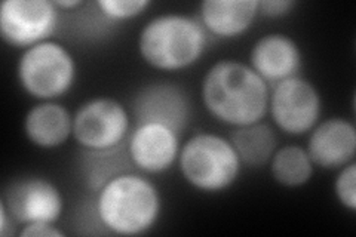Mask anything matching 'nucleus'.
<instances>
[{"label":"nucleus","mask_w":356,"mask_h":237,"mask_svg":"<svg viewBox=\"0 0 356 237\" xmlns=\"http://www.w3.org/2000/svg\"><path fill=\"white\" fill-rule=\"evenodd\" d=\"M24 133L39 149H57L73 135V116L55 101H42L27 111Z\"/></svg>","instance_id":"15"},{"label":"nucleus","mask_w":356,"mask_h":237,"mask_svg":"<svg viewBox=\"0 0 356 237\" xmlns=\"http://www.w3.org/2000/svg\"><path fill=\"white\" fill-rule=\"evenodd\" d=\"M275 125L288 135H303L316 126L322 101L314 83L298 76L276 83L269 99Z\"/></svg>","instance_id":"8"},{"label":"nucleus","mask_w":356,"mask_h":237,"mask_svg":"<svg viewBox=\"0 0 356 237\" xmlns=\"http://www.w3.org/2000/svg\"><path fill=\"white\" fill-rule=\"evenodd\" d=\"M97 217L103 227L118 236H141L152 230L162 212L158 187L143 175L120 174L98 191Z\"/></svg>","instance_id":"2"},{"label":"nucleus","mask_w":356,"mask_h":237,"mask_svg":"<svg viewBox=\"0 0 356 237\" xmlns=\"http://www.w3.org/2000/svg\"><path fill=\"white\" fill-rule=\"evenodd\" d=\"M191 101L184 89L170 82L143 86L131 103V115L137 125L161 123L183 132L191 120Z\"/></svg>","instance_id":"10"},{"label":"nucleus","mask_w":356,"mask_h":237,"mask_svg":"<svg viewBox=\"0 0 356 237\" xmlns=\"http://www.w3.org/2000/svg\"><path fill=\"white\" fill-rule=\"evenodd\" d=\"M180 150V133L161 123L137 125L128 138L134 166L146 174L168 171L178 161Z\"/></svg>","instance_id":"11"},{"label":"nucleus","mask_w":356,"mask_h":237,"mask_svg":"<svg viewBox=\"0 0 356 237\" xmlns=\"http://www.w3.org/2000/svg\"><path fill=\"white\" fill-rule=\"evenodd\" d=\"M257 15L259 0H205L200 3V22L220 39L242 36Z\"/></svg>","instance_id":"14"},{"label":"nucleus","mask_w":356,"mask_h":237,"mask_svg":"<svg viewBox=\"0 0 356 237\" xmlns=\"http://www.w3.org/2000/svg\"><path fill=\"white\" fill-rule=\"evenodd\" d=\"M17 76L29 95L40 101H54L73 88L77 67L69 49L58 42L47 40L22 52Z\"/></svg>","instance_id":"5"},{"label":"nucleus","mask_w":356,"mask_h":237,"mask_svg":"<svg viewBox=\"0 0 356 237\" xmlns=\"http://www.w3.org/2000/svg\"><path fill=\"white\" fill-rule=\"evenodd\" d=\"M269 83L241 61H218L204 77V106L226 125L241 128L261 122L269 110Z\"/></svg>","instance_id":"1"},{"label":"nucleus","mask_w":356,"mask_h":237,"mask_svg":"<svg viewBox=\"0 0 356 237\" xmlns=\"http://www.w3.org/2000/svg\"><path fill=\"white\" fill-rule=\"evenodd\" d=\"M81 154L83 179L88 188L95 193L111 178L131 172L129 166H134L128 152V141L110 150H83Z\"/></svg>","instance_id":"16"},{"label":"nucleus","mask_w":356,"mask_h":237,"mask_svg":"<svg viewBox=\"0 0 356 237\" xmlns=\"http://www.w3.org/2000/svg\"><path fill=\"white\" fill-rule=\"evenodd\" d=\"M150 6L149 0H98L97 8L111 21H125L141 15Z\"/></svg>","instance_id":"19"},{"label":"nucleus","mask_w":356,"mask_h":237,"mask_svg":"<svg viewBox=\"0 0 356 237\" xmlns=\"http://www.w3.org/2000/svg\"><path fill=\"white\" fill-rule=\"evenodd\" d=\"M129 125V111L124 104L115 98L98 97L74 113L73 138L83 150H110L125 142Z\"/></svg>","instance_id":"6"},{"label":"nucleus","mask_w":356,"mask_h":237,"mask_svg":"<svg viewBox=\"0 0 356 237\" xmlns=\"http://www.w3.org/2000/svg\"><path fill=\"white\" fill-rule=\"evenodd\" d=\"M178 166L193 188L204 193H220L236 183L242 163L230 140L217 133L199 132L181 147Z\"/></svg>","instance_id":"4"},{"label":"nucleus","mask_w":356,"mask_h":237,"mask_svg":"<svg viewBox=\"0 0 356 237\" xmlns=\"http://www.w3.org/2000/svg\"><path fill=\"white\" fill-rule=\"evenodd\" d=\"M208 44V31L196 18L163 14L140 33L138 51L150 67L162 72L184 70L196 64Z\"/></svg>","instance_id":"3"},{"label":"nucleus","mask_w":356,"mask_h":237,"mask_svg":"<svg viewBox=\"0 0 356 237\" xmlns=\"http://www.w3.org/2000/svg\"><path fill=\"white\" fill-rule=\"evenodd\" d=\"M19 237H65V233L49 222H31L22 225Z\"/></svg>","instance_id":"22"},{"label":"nucleus","mask_w":356,"mask_h":237,"mask_svg":"<svg viewBox=\"0 0 356 237\" xmlns=\"http://www.w3.org/2000/svg\"><path fill=\"white\" fill-rule=\"evenodd\" d=\"M297 6L294 0H261L259 2V14L267 18H280L288 15Z\"/></svg>","instance_id":"21"},{"label":"nucleus","mask_w":356,"mask_h":237,"mask_svg":"<svg viewBox=\"0 0 356 237\" xmlns=\"http://www.w3.org/2000/svg\"><path fill=\"white\" fill-rule=\"evenodd\" d=\"M55 5H57V8L60 9H73L77 6H82L83 2L82 0H57Z\"/></svg>","instance_id":"24"},{"label":"nucleus","mask_w":356,"mask_h":237,"mask_svg":"<svg viewBox=\"0 0 356 237\" xmlns=\"http://www.w3.org/2000/svg\"><path fill=\"white\" fill-rule=\"evenodd\" d=\"M8 217H9V212L6 209V205L5 203L0 200V234L2 236H6V230H8Z\"/></svg>","instance_id":"23"},{"label":"nucleus","mask_w":356,"mask_h":237,"mask_svg":"<svg viewBox=\"0 0 356 237\" xmlns=\"http://www.w3.org/2000/svg\"><path fill=\"white\" fill-rule=\"evenodd\" d=\"M334 193L341 205L350 212L356 211V163L339 169V175L334 183Z\"/></svg>","instance_id":"20"},{"label":"nucleus","mask_w":356,"mask_h":237,"mask_svg":"<svg viewBox=\"0 0 356 237\" xmlns=\"http://www.w3.org/2000/svg\"><path fill=\"white\" fill-rule=\"evenodd\" d=\"M306 150L315 166L327 171L340 169L355 162L356 128L341 117L324 120L312 129Z\"/></svg>","instance_id":"12"},{"label":"nucleus","mask_w":356,"mask_h":237,"mask_svg":"<svg viewBox=\"0 0 356 237\" xmlns=\"http://www.w3.org/2000/svg\"><path fill=\"white\" fill-rule=\"evenodd\" d=\"M10 220L19 225L31 222H57L64 211L60 188L47 178L26 177L15 179L2 195Z\"/></svg>","instance_id":"9"},{"label":"nucleus","mask_w":356,"mask_h":237,"mask_svg":"<svg viewBox=\"0 0 356 237\" xmlns=\"http://www.w3.org/2000/svg\"><path fill=\"white\" fill-rule=\"evenodd\" d=\"M251 69L267 83H280L302 69L303 55L294 39L270 33L254 43L250 54Z\"/></svg>","instance_id":"13"},{"label":"nucleus","mask_w":356,"mask_h":237,"mask_svg":"<svg viewBox=\"0 0 356 237\" xmlns=\"http://www.w3.org/2000/svg\"><path fill=\"white\" fill-rule=\"evenodd\" d=\"M270 174L277 184L297 188L307 184L314 177V162L307 150L300 145H285L277 149L270 159Z\"/></svg>","instance_id":"18"},{"label":"nucleus","mask_w":356,"mask_h":237,"mask_svg":"<svg viewBox=\"0 0 356 237\" xmlns=\"http://www.w3.org/2000/svg\"><path fill=\"white\" fill-rule=\"evenodd\" d=\"M229 140L236 150L241 163L250 167L267 165L277 150V138L273 128L263 122L235 128Z\"/></svg>","instance_id":"17"},{"label":"nucleus","mask_w":356,"mask_h":237,"mask_svg":"<svg viewBox=\"0 0 356 237\" xmlns=\"http://www.w3.org/2000/svg\"><path fill=\"white\" fill-rule=\"evenodd\" d=\"M60 13L51 0H5L0 5V36L13 48L47 42L58 27Z\"/></svg>","instance_id":"7"}]
</instances>
